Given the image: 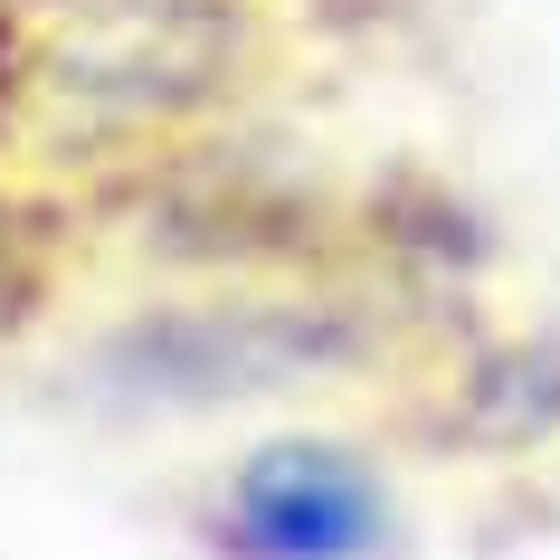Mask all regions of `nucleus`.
Listing matches in <instances>:
<instances>
[{
    "label": "nucleus",
    "instance_id": "nucleus-3",
    "mask_svg": "<svg viewBox=\"0 0 560 560\" xmlns=\"http://www.w3.org/2000/svg\"><path fill=\"white\" fill-rule=\"evenodd\" d=\"M190 523L219 560H389L409 541V503L371 438L276 428L209 466Z\"/></svg>",
    "mask_w": 560,
    "mask_h": 560
},
{
    "label": "nucleus",
    "instance_id": "nucleus-4",
    "mask_svg": "<svg viewBox=\"0 0 560 560\" xmlns=\"http://www.w3.org/2000/svg\"><path fill=\"white\" fill-rule=\"evenodd\" d=\"M399 438L428 456H475V466L560 446V332L418 342L399 371Z\"/></svg>",
    "mask_w": 560,
    "mask_h": 560
},
{
    "label": "nucleus",
    "instance_id": "nucleus-2",
    "mask_svg": "<svg viewBox=\"0 0 560 560\" xmlns=\"http://www.w3.org/2000/svg\"><path fill=\"white\" fill-rule=\"evenodd\" d=\"M409 352L418 342L389 314V295L332 266H304V276H219L105 324L86 342V389L115 409L219 418L352 381H399Z\"/></svg>",
    "mask_w": 560,
    "mask_h": 560
},
{
    "label": "nucleus",
    "instance_id": "nucleus-5",
    "mask_svg": "<svg viewBox=\"0 0 560 560\" xmlns=\"http://www.w3.org/2000/svg\"><path fill=\"white\" fill-rule=\"evenodd\" d=\"M38 295H48V247H38L30 209L0 190V332H20V324H30Z\"/></svg>",
    "mask_w": 560,
    "mask_h": 560
},
{
    "label": "nucleus",
    "instance_id": "nucleus-1",
    "mask_svg": "<svg viewBox=\"0 0 560 560\" xmlns=\"http://www.w3.org/2000/svg\"><path fill=\"white\" fill-rule=\"evenodd\" d=\"M285 67L266 0H0V133L48 162L180 152Z\"/></svg>",
    "mask_w": 560,
    "mask_h": 560
}]
</instances>
